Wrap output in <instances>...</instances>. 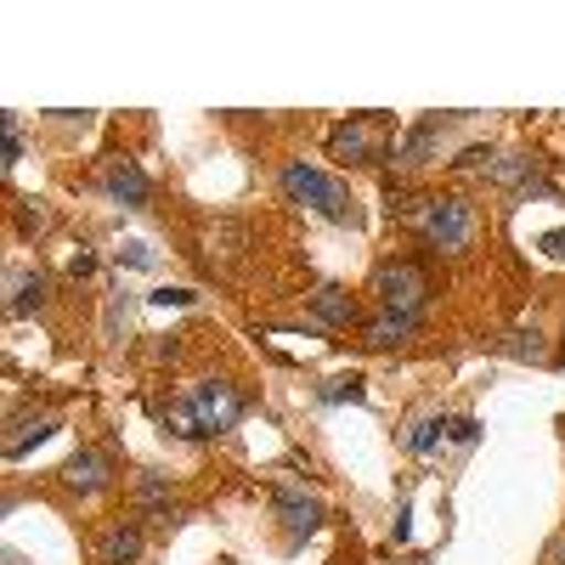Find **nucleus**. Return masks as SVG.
<instances>
[{"mask_svg": "<svg viewBox=\"0 0 565 565\" xmlns=\"http://www.w3.org/2000/svg\"><path fill=\"white\" fill-rule=\"evenodd\" d=\"M244 418V396L232 391L226 380H204L186 402H175L170 407V430L175 436H186V441H199V436H221V430H232V424Z\"/></svg>", "mask_w": 565, "mask_h": 565, "instance_id": "f257e3e1", "label": "nucleus"}, {"mask_svg": "<svg viewBox=\"0 0 565 565\" xmlns=\"http://www.w3.org/2000/svg\"><path fill=\"white\" fill-rule=\"evenodd\" d=\"M282 193H289L295 204H306V210H317L322 221H351L345 181H334V175L317 170V164H289V170H282Z\"/></svg>", "mask_w": 565, "mask_h": 565, "instance_id": "f03ea898", "label": "nucleus"}, {"mask_svg": "<svg viewBox=\"0 0 565 565\" xmlns=\"http://www.w3.org/2000/svg\"><path fill=\"white\" fill-rule=\"evenodd\" d=\"M418 232L424 244H436L441 255H463L476 244V215H469L463 199H424L418 204Z\"/></svg>", "mask_w": 565, "mask_h": 565, "instance_id": "7ed1b4c3", "label": "nucleus"}, {"mask_svg": "<svg viewBox=\"0 0 565 565\" xmlns=\"http://www.w3.org/2000/svg\"><path fill=\"white\" fill-rule=\"evenodd\" d=\"M373 295H380V311L418 317L424 300H430V277H424L413 260H391V266L373 271Z\"/></svg>", "mask_w": 565, "mask_h": 565, "instance_id": "20e7f679", "label": "nucleus"}, {"mask_svg": "<svg viewBox=\"0 0 565 565\" xmlns=\"http://www.w3.org/2000/svg\"><path fill=\"white\" fill-rule=\"evenodd\" d=\"M328 153H334L340 164H380L385 125L380 119H345V125H334V136H328Z\"/></svg>", "mask_w": 565, "mask_h": 565, "instance_id": "39448f33", "label": "nucleus"}, {"mask_svg": "<svg viewBox=\"0 0 565 565\" xmlns=\"http://www.w3.org/2000/svg\"><path fill=\"white\" fill-rule=\"evenodd\" d=\"M103 481H108L103 452H74V458H68V469H63V487H68V492H79V498L103 492Z\"/></svg>", "mask_w": 565, "mask_h": 565, "instance_id": "423d86ee", "label": "nucleus"}, {"mask_svg": "<svg viewBox=\"0 0 565 565\" xmlns=\"http://www.w3.org/2000/svg\"><path fill=\"white\" fill-rule=\"evenodd\" d=\"M277 514H282V526H289V537H311L317 521H322V509L300 492H277Z\"/></svg>", "mask_w": 565, "mask_h": 565, "instance_id": "0eeeda50", "label": "nucleus"}, {"mask_svg": "<svg viewBox=\"0 0 565 565\" xmlns=\"http://www.w3.org/2000/svg\"><path fill=\"white\" fill-rule=\"evenodd\" d=\"M311 311H317V322H328V328H351V322H356V300H351L345 289H317Z\"/></svg>", "mask_w": 565, "mask_h": 565, "instance_id": "6e6552de", "label": "nucleus"}, {"mask_svg": "<svg viewBox=\"0 0 565 565\" xmlns=\"http://www.w3.org/2000/svg\"><path fill=\"white\" fill-rule=\"evenodd\" d=\"M108 193L119 204H148V175H141L136 164H114L108 170Z\"/></svg>", "mask_w": 565, "mask_h": 565, "instance_id": "1a4fd4ad", "label": "nucleus"}, {"mask_svg": "<svg viewBox=\"0 0 565 565\" xmlns=\"http://www.w3.org/2000/svg\"><path fill=\"white\" fill-rule=\"evenodd\" d=\"M141 559V532L136 526H114L103 537V565H136Z\"/></svg>", "mask_w": 565, "mask_h": 565, "instance_id": "9d476101", "label": "nucleus"}, {"mask_svg": "<svg viewBox=\"0 0 565 565\" xmlns=\"http://www.w3.org/2000/svg\"><path fill=\"white\" fill-rule=\"evenodd\" d=\"M413 322L418 317H396V311H380L367 322V345H402L407 334H413Z\"/></svg>", "mask_w": 565, "mask_h": 565, "instance_id": "9b49d317", "label": "nucleus"}, {"mask_svg": "<svg viewBox=\"0 0 565 565\" xmlns=\"http://www.w3.org/2000/svg\"><path fill=\"white\" fill-rule=\"evenodd\" d=\"M40 295H45V277H12V300H7V311L23 317L29 306H40Z\"/></svg>", "mask_w": 565, "mask_h": 565, "instance_id": "f8f14e48", "label": "nucleus"}, {"mask_svg": "<svg viewBox=\"0 0 565 565\" xmlns=\"http://www.w3.org/2000/svg\"><path fill=\"white\" fill-rule=\"evenodd\" d=\"M503 351H509V356H521V362H543V356H548L537 328H532V334H526V328H521V334H509V345H503Z\"/></svg>", "mask_w": 565, "mask_h": 565, "instance_id": "ddd939ff", "label": "nucleus"}, {"mask_svg": "<svg viewBox=\"0 0 565 565\" xmlns=\"http://www.w3.org/2000/svg\"><path fill=\"white\" fill-rule=\"evenodd\" d=\"M436 436H441V418H424V424H413L407 447H413V452H430V447H436Z\"/></svg>", "mask_w": 565, "mask_h": 565, "instance_id": "4468645a", "label": "nucleus"}, {"mask_svg": "<svg viewBox=\"0 0 565 565\" xmlns=\"http://www.w3.org/2000/svg\"><path fill=\"white\" fill-rule=\"evenodd\" d=\"M18 159H23V136H18V119L7 114V170H12Z\"/></svg>", "mask_w": 565, "mask_h": 565, "instance_id": "2eb2a0df", "label": "nucleus"}, {"mask_svg": "<svg viewBox=\"0 0 565 565\" xmlns=\"http://www.w3.org/2000/svg\"><path fill=\"white\" fill-rule=\"evenodd\" d=\"M543 249H548L554 260H565V232H548V238H543Z\"/></svg>", "mask_w": 565, "mask_h": 565, "instance_id": "dca6fc26", "label": "nucleus"}, {"mask_svg": "<svg viewBox=\"0 0 565 565\" xmlns=\"http://www.w3.org/2000/svg\"><path fill=\"white\" fill-rule=\"evenodd\" d=\"M554 565H565V543H559V548H554Z\"/></svg>", "mask_w": 565, "mask_h": 565, "instance_id": "f3484780", "label": "nucleus"}]
</instances>
